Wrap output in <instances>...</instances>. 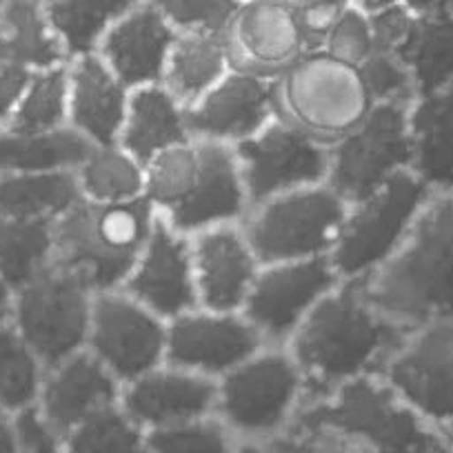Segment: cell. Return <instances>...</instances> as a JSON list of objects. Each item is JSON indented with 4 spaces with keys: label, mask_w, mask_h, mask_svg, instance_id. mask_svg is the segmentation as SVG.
<instances>
[{
    "label": "cell",
    "mask_w": 453,
    "mask_h": 453,
    "mask_svg": "<svg viewBox=\"0 0 453 453\" xmlns=\"http://www.w3.org/2000/svg\"><path fill=\"white\" fill-rule=\"evenodd\" d=\"M409 331L365 300L360 280L340 282L285 345L303 376L300 407L329 398L345 382L382 376Z\"/></svg>",
    "instance_id": "obj_1"
},
{
    "label": "cell",
    "mask_w": 453,
    "mask_h": 453,
    "mask_svg": "<svg viewBox=\"0 0 453 453\" xmlns=\"http://www.w3.org/2000/svg\"><path fill=\"white\" fill-rule=\"evenodd\" d=\"M365 300L404 329L453 318V191H435L385 265L360 280Z\"/></svg>",
    "instance_id": "obj_2"
},
{
    "label": "cell",
    "mask_w": 453,
    "mask_h": 453,
    "mask_svg": "<svg viewBox=\"0 0 453 453\" xmlns=\"http://www.w3.org/2000/svg\"><path fill=\"white\" fill-rule=\"evenodd\" d=\"M289 426L335 435L365 453H449L440 431L380 376L345 382L329 398L303 404Z\"/></svg>",
    "instance_id": "obj_3"
},
{
    "label": "cell",
    "mask_w": 453,
    "mask_h": 453,
    "mask_svg": "<svg viewBox=\"0 0 453 453\" xmlns=\"http://www.w3.org/2000/svg\"><path fill=\"white\" fill-rule=\"evenodd\" d=\"M158 213L145 198L119 204L81 200L54 222V265L94 294L123 289L150 241Z\"/></svg>",
    "instance_id": "obj_4"
},
{
    "label": "cell",
    "mask_w": 453,
    "mask_h": 453,
    "mask_svg": "<svg viewBox=\"0 0 453 453\" xmlns=\"http://www.w3.org/2000/svg\"><path fill=\"white\" fill-rule=\"evenodd\" d=\"M358 67L325 51L304 54L276 78V116L322 147L354 132L373 107Z\"/></svg>",
    "instance_id": "obj_5"
},
{
    "label": "cell",
    "mask_w": 453,
    "mask_h": 453,
    "mask_svg": "<svg viewBox=\"0 0 453 453\" xmlns=\"http://www.w3.org/2000/svg\"><path fill=\"white\" fill-rule=\"evenodd\" d=\"M349 204L326 185L304 187L250 207L241 229L263 267L329 258Z\"/></svg>",
    "instance_id": "obj_6"
},
{
    "label": "cell",
    "mask_w": 453,
    "mask_h": 453,
    "mask_svg": "<svg viewBox=\"0 0 453 453\" xmlns=\"http://www.w3.org/2000/svg\"><path fill=\"white\" fill-rule=\"evenodd\" d=\"M216 382L213 416L238 442L289 429L303 403V376L285 347H265Z\"/></svg>",
    "instance_id": "obj_7"
},
{
    "label": "cell",
    "mask_w": 453,
    "mask_h": 453,
    "mask_svg": "<svg viewBox=\"0 0 453 453\" xmlns=\"http://www.w3.org/2000/svg\"><path fill=\"white\" fill-rule=\"evenodd\" d=\"M431 194L434 191L407 169L365 200L349 204L329 254L340 280H363L385 265Z\"/></svg>",
    "instance_id": "obj_8"
},
{
    "label": "cell",
    "mask_w": 453,
    "mask_h": 453,
    "mask_svg": "<svg viewBox=\"0 0 453 453\" xmlns=\"http://www.w3.org/2000/svg\"><path fill=\"white\" fill-rule=\"evenodd\" d=\"M91 303L94 291L51 263L16 291L12 326L47 372L87 349Z\"/></svg>",
    "instance_id": "obj_9"
},
{
    "label": "cell",
    "mask_w": 453,
    "mask_h": 453,
    "mask_svg": "<svg viewBox=\"0 0 453 453\" xmlns=\"http://www.w3.org/2000/svg\"><path fill=\"white\" fill-rule=\"evenodd\" d=\"M407 103H376L363 123L329 147L325 185L347 204L380 189L400 172L411 169Z\"/></svg>",
    "instance_id": "obj_10"
},
{
    "label": "cell",
    "mask_w": 453,
    "mask_h": 453,
    "mask_svg": "<svg viewBox=\"0 0 453 453\" xmlns=\"http://www.w3.org/2000/svg\"><path fill=\"white\" fill-rule=\"evenodd\" d=\"M165 349L167 322L123 289L94 294L87 351L120 385L163 367Z\"/></svg>",
    "instance_id": "obj_11"
},
{
    "label": "cell",
    "mask_w": 453,
    "mask_h": 453,
    "mask_svg": "<svg viewBox=\"0 0 453 453\" xmlns=\"http://www.w3.org/2000/svg\"><path fill=\"white\" fill-rule=\"evenodd\" d=\"M250 207L304 187L325 185L329 150L276 119L256 136L234 145Z\"/></svg>",
    "instance_id": "obj_12"
},
{
    "label": "cell",
    "mask_w": 453,
    "mask_h": 453,
    "mask_svg": "<svg viewBox=\"0 0 453 453\" xmlns=\"http://www.w3.org/2000/svg\"><path fill=\"white\" fill-rule=\"evenodd\" d=\"M329 258L296 260L260 267L242 316L267 347H285L311 309L340 285Z\"/></svg>",
    "instance_id": "obj_13"
},
{
    "label": "cell",
    "mask_w": 453,
    "mask_h": 453,
    "mask_svg": "<svg viewBox=\"0 0 453 453\" xmlns=\"http://www.w3.org/2000/svg\"><path fill=\"white\" fill-rule=\"evenodd\" d=\"M380 378L431 426L453 425V318L409 331Z\"/></svg>",
    "instance_id": "obj_14"
},
{
    "label": "cell",
    "mask_w": 453,
    "mask_h": 453,
    "mask_svg": "<svg viewBox=\"0 0 453 453\" xmlns=\"http://www.w3.org/2000/svg\"><path fill=\"white\" fill-rule=\"evenodd\" d=\"M265 347V340L242 313L194 309L167 322L165 365L220 380Z\"/></svg>",
    "instance_id": "obj_15"
},
{
    "label": "cell",
    "mask_w": 453,
    "mask_h": 453,
    "mask_svg": "<svg viewBox=\"0 0 453 453\" xmlns=\"http://www.w3.org/2000/svg\"><path fill=\"white\" fill-rule=\"evenodd\" d=\"M222 38L232 72L272 81L307 54L291 0H245Z\"/></svg>",
    "instance_id": "obj_16"
},
{
    "label": "cell",
    "mask_w": 453,
    "mask_h": 453,
    "mask_svg": "<svg viewBox=\"0 0 453 453\" xmlns=\"http://www.w3.org/2000/svg\"><path fill=\"white\" fill-rule=\"evenodd\" d=\"M191 141L238 145L276 119V81L229 72L185 109Z\"/></svg>",
    "instance_id": "obj_17"
},
{
    "label": "cell",
    "mask_w": 453,
    "mask_h": 453,
    "mask_svg": "<svg viewBox=\"0 0 453 453\" xmlns=\"http://www.w3.org/2000/svg\"><path fill=\"white\" fill-rule=\"evenodd\" d=\"M123 291L165 322L198 309L191 238L173 232L158 216Z\"/></svg>",
    "instance_id": "obj_18"
},
{
    "label": "cell",
    "mask_w": 453,
    "mask_h": 453,
    "mask_svg": "<svg viewBox=\"0 0 453 453\" xmlns=\"http://www.w3.org/2000/svg\"><path fill=\"white\" fill-rule=\"evenodd\" d=\"M198 142L200 172L191 194L163 218L173 232L194 238L207 229L241 225L250 211L241 167L234 147L220 142Z\"/></svg>",
    "instance_id": "obj_19"
},
{
    "label": "cell",
    "mask_w": 453,
    "mask_h": 453,
    "mask_svg": "<svg viewBox=\"0 0 453 453\" xmlns=\"http://www.w3.org/2000/svg\"><path fill=\"white\" fill-rule=\"evenodd\" d=\"M198 309L241 313L260 267L241 225L207 229L191 238Z\"/></svg>",
    "instance_id": "obj_20"
},
{
    "label": "cell",
    "mask_w": 453,
    "mask_h": 453,
    "mask_svg": "<svg viewBox=\"0 0 453 453\" xmlns=\"http://www.w3.org/2000/svg\"><path fill=\"white\" fill-rule=\"evenodd\" d=\"M216 395L211 378L163 365L123 385L119 407L147 434L213 416Z\"/></svg>",
    "instance_id": "obj_21"
},
{
    "label": "cell",
    "mask_w": 453,
    "mask_h": 453,
    "mask_svg": "<svg viewBox=\"0 0 453 453\" xmlns=\"http://www.w3.org/2000/svg\"><path fill=\"white\" fill-rule=\"evenodd\" d=\"M178 32L151 0H141L107 32L96 54L129 91L160 85Z\"/></svg>",
    "instance_id": "obj_22"
},
{
    "label": "cell",
    "mask_w": 453,
    "mask_h": 453,
    "mask_svg": "<svg viewBox=\"0 0 453 453\" xmlns=\"http://www.w3.org/2000/svg\"><path fill=\"white\" fill-rule=\"evenodd\" d=\"M120 389L123 385L85 349L47 369L36 409L45 425L63 440L94 413L116 407Z\"/></svg>",
    "instance_id": "obj_23"
},
{
    "label": "cell",
    "mask_w": 453,
    "mask_h": 453,
    "mask_svg": "<svg viewBox=\"0 0 453 453\" xmlns=\"http://www.w3.org/2000/svg\"><path fill=\"white\" fill-rule=\"evenodd\" d=\"M67 125L94 147L116 145L127 116L132 91L98 54L69 60Z\"/></svg>",
    "instance_id": "obj_24"
},
{
    "label": "cell",
    "mask_w": 453,
    "mask_h": 453,
    "mask_svg": "<svg viewBox=\"0 0 453 453\" xmlns=\"http://www.w3.org/2000/svg\"><path fill=\"white\" fill-rule=\"evenodd\" d=\"M411 169L431 191H453V87L409 107Z\"/></svg>",
    "instance_id": "obj_25"
},
{
    "label": "cell",
    "mask_w": 453,
    "mask_h": 453,
    "mask_svg": "<svg viewBox=\"0 0 453 453\" xmlns=\"http://www.w3.org/2000/svg\"><path fill=\"white\" fill-rule=\"evenodd\" d=\"M189 141L185 107L163 85L141 87L129 94L119 145L142 167L165 150Z\"/></svg>",
    "instance_id": "obj_26"
},
{
    "label": "cell",
    "mask_w": 453,
    "mask_h": 453,
    "mask_svg": "<svg viewBox=\"0 0 453 453\" xmlns=\"http://www.w3.org/2000/svg\"><path fill=\"white\" fill-rule=\"evenodd\" d=\"M232 72L222 34H178L160 85L182 104L191 107Z\"/></svg>",
    "instance_id": "obj_27"
},
{
    "label": "cell",
    "mask_w": 453,
    "mask_h": 453,
    "mask_svg": "<svg viewBox=\"0 0 453 453\" xmlns=\"http://www.w3.org/2000/svg\"><path fill=\"white\" fill-rule=\"evenodd\" d=\"M141 0H42L47 23L69 60L91 56L109 29Z\"/></svg>",
    "instance_id": "obj_28"
},
{
    "label": "cell",
    "mask_w": 453,
    "mask_h": 453,
    "mask_svg": "<svg viewBox=\"0 0 453 453\" xmlns=\"http://www.w3.org/2000/svg\"><path fill=\"white\" fill-rule=\"evenodd\" d=\"M82 200L76 173H0V218L56 222Z\"/></svg>",
    "instance_id": "obj_29"
},
{
    "label": "cell",
    "mask_w": 453,
    "mask_h": 453,
    "mask_svg": "<svg viewBox=\"0 0 453 453\" xmlns=\"http://www.w3.org/2000/svg\"><path fill=\"white\" fill-rule=\"evenodd\" d=\"M91 147L69 125L45 134H14L0 127V173L76 172Z\"/></svg>",
    "instance_id": "obj_30"
},
{
    "label": "cell",
    "mask_w": 453,
    "mask_h": 453,
    "mask_svg": "<svg viewBox=\"0 0 453 453\" xmlns=\"http://www.w3.org/2000/svg\"><path fill=\"white\" fill-rule=\"evenodd\" d=\"M0 54L29 72L67 63L58 38L47 23L42 0H5L0 14Z\"/></svg>",
    "instance_id": "obj_31"
},
{
    "label": "cell",
    "mask_w": 453,
    "mask_h": 453,
    "mask_svg": "<svg viewBox=\"0 0 453 453\" xmlns=\"http://www.w3.org/2000/svg\"><path fill=\"white\" fill-rule=\"evenodd\" d=\"M420 96L453 87V19H416L395 51Z\"/></svg>",
    "instance_id": "obj_32"
},
{
    "label": "cell",
    "mask_w": 453,
    "mask_h": 453,
    "mask_svg": "<svg viewBox=\"0 0 453 453\" xmlns=\"http://www.w3.org/2000/svg\"><path fill=\"white\" fill-rule=\"evenodd\" d=\"M82 200L94 204H119L142 198L145 167L123 147H91L89 156L76 169Z\"/></svg>",
    "instance_id": "obj_33"
},
{
    "label": "cell",
    "mask_w": 453,
    "mask_h": 453,
    "mask_svg": "<svg viewBox=\"0 0 453 453\" xmlns=\"http://www.w3.org/2000/svg\"><path fill=\"white\" fill-rule=\"evenodd\" d=\"M54 263V222L0 218V276L14 291Z\"/></svg>",
    "instance_id": "obj_34"
},
{
    "label": "cell",
    "mask_w": 453,
    "mask_h": 453,
    "mask_svg": "<svg viewBox=\"0 0 453 453\" xmlns=\"http://www.w3.org/2000/svg\"><path fill=\"white\" fill-rule=\"evenodd\" d=\"M67 63L34 72L3 129L14 134H45L67 127Z\"/></svg>",
    "instance_id": "obj_35"
},
{
    "label": "cell",
    "mask_w": 453,
    "mask_h": 453,
    "mask_svg": "<svg viewBox=\"0 0 453 453\" xmlns=\"http://www.w3.org/2000/svg\"><path fill=\"white\" fill-rule=\"evenodd\" d=\"M198 172L200 154L196 141L165 150L145 165L142 198L158 216H165L191 194Z\"/></svg>",
    "instance_id": "obj_36"
},
{
    "label": "cell",
    "mask_w": 453,
    "mask_h": 453,
    "mask_svg": "<svg viewBox=\"0 0 453 453\" xmlns=\"http://www.w3.org/2000/svg\"><path fill=\"white\" fill-rule=\"evenodd\" d=\"M45 369L14 326L0 329V409L20 413L36 407Z\"/></svg>",
    "instance_id": "obj_37"
},
{
    "label": "cell",
    "mask_w": 453,
    "mask_h": 453,
    "mask_svg": "<svg viewBox=\"0 0 453 453\" xmlns=\"http://www.w3.org/2000/svg\"><path fill=\"white\" fill-rule=\"evenodd\" d=\"M145 431L116 404L87 418L63 438L67 453H145Z\"/></svg>",
    "instance_id": "obj_38"
},
{
    "label": "cell",
    "mask_w": 453,
    "mask_h": 453,
    "mask_svg": "<svg viewBox=\"0 0 453 453\" xmlns=\"http://www.w3.org/2000/svg\"><path fill=\"white\" fill-rule=\"evenodd\" d=\"M238 440L216 416L147 431L145 453H236Z\"/></svg>",
    "instance_id": "obj_39"
},
{
    "label": "cell",
    "mask_w": 453,
    "mask_h": 453,
    "mask_svg": "<svg viewBox=\"0 0 453 453\" xmlns=\"http://www.w3.org/2000/svg\"><path fill=\"white\" fill-rule=\"evenodd\" d=\"M178 34H222L245 0H151Z\"/></svg>",
    "instance_id": "obj_40"
},
{
    "label": "cell",
    "mask_w": 453,
    "mask_h": 453,
    "mask_svg": "<svg viewBox=\"0 0 453 453\" xmlns=\"http://www.w3.org/2000/svg\"><path fill=\"white\" fill-rule=\"evenodd\" d=\"M373 103H407L416 100V89L409 72L395 54L373 51L358 67Z\"/></svg>",
    "instance_id": "obj_41"
},
{
    "label": "cell",
    "mask_w": 453,
    "mask_h": 453,
    "mask_svg": "<svg viewBox=\"0 0 453 453\" xmlns=\"http://www.w3.org/2000/svg\"><path fill=\"white\" fill-rule=\"evenodd\" d=\"M326 56L349 67H360L369 56L373 54V36L369 27V16L356 10L354 5L340 16L338 23L326 36L325 47Z\"/></svg>",
    "instance_id": "obj_42"
},
{
    "label": "cell",
    "mask_w": 453,
    "mask_h": 453,
    "mask_svg": "<svg viewBox=\"0 0 453 453\" xmlns=\"http://www.w3.org/2000/svg\"><path fill=\"white\" fill-rule=\"evenodd\" d=\"M236 453H365L363 449L329 434L303 431L289 426L263 440H247L236 444Z\"/></svg>",
    "instance_id": "obj_43"
},
{
    "label": "cell",
    "mask_w": 453,
    "mask_h": 453,
    "mask_svg": "<svg viewBox=\"0 0 453 453\" xmlns=\"http://www.w3.org/2000/svg\"><path fill=\"white\" fill-rule=\"evenodd\" d=\"M291 3H294L307 54L322 51L334 25L354 5V0H291Z\"/></svg>",
    "instance_id": "obj_44"
},
{
    "label": "cell",
    "mask_w": 453,
    "mask_h": 453,
    "mask_svg": "<svg viewBox=\"0 0 453 453\" xmlns=\"http://www.w3.org/2000/svg\"><path fill=\"white\" fill-rule=\"evenodd\" d=\"M413 14L404 5L389 7L385 12L369 16V27L373 36V51H387L395 54L403 41L411 29Z\"/></svg>",
    "instance_id": "obj_45"
},
{
    "label": "cell",
    "mask_w": 453,
    "mask_h": 453,
    "mask_svg": "<svg viewBox=\"0 0 453 453\" xmlns=\"http://www.w3.org/2000/svg\"><path fill=\"white\" fill-rule=\"evenodd\" d=\"M16 426H19L20 453H67L63 440L45 425L36 407L16 413Z\"/></svg>",
    "instance_id": "obj_46"
},
{
    "label": "cell",
    "mask_w": 453,
    "mask_h": 453,
    "mask_svg": "<svg viewBox=\"0 0 453 453\" xmlns=\"http://www.w3.org/2000/svg\"><path fill=\"white\" fill-rule=\"evenodd\" d=\"M416 19H453V0H403Z\"/></svg>",
    "instance_id": "obj_47"
},
{
    "label": "cell",
    "mask_w": 453,
    "mask_h": 453,
    "mask_svg": "<svg viewBox=\"0 0 453 453\" xmlns=\"http://www.w3.org/2000/svg\"><path fill=\"white\" fill-rule=\"evenodd\" d=\"M0 453H20L16 416L5 409H0Z\"/></svg>",
    "instance_id": "obj_48"
},
{
    "label": "cell",
    "mask_w": 453,
    "mask_h": 453,
    "mask_svg": "<svg viewBox=\"0 0 453 453\" xmlns=\"http://www.w3.org/2000/svg\"><path fill=\"white\" fill-rule=\"evenodd\" d=\"M14 296L16 291L12 289L10 282L0 276V329L12 326V316H14Z\"/></svg>",
    "instance_id": "obj_49"
},
{
    "label": "cell",
    "mask_w": 453,
    "mask_h": 453,
    "mask_svg": "<svg viewBox=\"0 0 453 453\" xmlns=\"http://www.w3.org/2000/svg\"><path fill=\"white\" fill-rule=\"evenodd\" d=\"M395 5H403V0H354L356 10H360L367 16H373L378 14V12H385Z\"/></svg>",
    "instance_id": "obj_50"
},
{
    "label": "cell",
    "mask_w": 453,
    "mask_h": 453,
    "mask_svg": "<svg viewBox=\"0 0 453 453\" xmlns=\"http://www.w3.org/2000/svg\"><path fill=\"white\" fill-rule=\"evenodd\" d=\"M438 431H440V435L444 438V442H447L449 453H453V425L442 426V429H438Z\"/></svg>",
    "instance_id": "obj_51"
},
{
    "label": "cell",
    "mask_w": 453,
    "mask_h": 453,
    "mask_svg": "<svg viewBox=\"0 0 453 453\" xmlns=\"http://www.w3.org/2000/svg\"><path fill=\"white\" fill-rule=\"evenodd\" d=\"M3 7H5V0H0V14H3Z\"/></svg>",
    "instance_id": "obj_52"
}]
</instances>
